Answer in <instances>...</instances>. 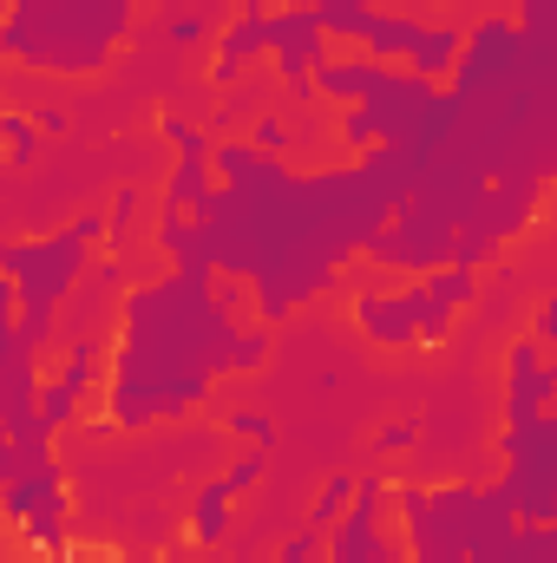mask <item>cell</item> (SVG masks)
<instances>
[{"instance_id": "14", "label": "cell", "mask_w": 557, "mask_h": 563, "mask_svg": "<svg viewBox=\"0 0 557 563\" xmlns=\"http://www.w3.org/2000/svg\"><path fill=\"white\" fill-rule=\"evenodd\" d=\"M466 26L459 20H426L414 40V53H407V73H419V79H433V86H446L452 79V66H459V53H466Z\"/></svg>"}, {"instance_id": "4", "label": "cell", "mask_w": 557, "mask_h": 563, "mask_svg": "<svg viewBox=\"0 0 557 563\" xmlns=\"http://www.w3.org/2000/svg\"><path fill=\"white\" fill-rule=\"evenodd\" d=\"M394 511L407 525L414 563H479L492 538L518 525L492 498V485H394Z\"/></svg>"}, {"instance_id": "40", "label": "cell", "mask_w": 557, "mask_h": 563, "mask_svg": "<svg viewBox=\"0 0 557 563\" xmlns=\"http://www.w3.org/2000/svg\"><path fill=\"white\" fill-rule=\"evenodd\" d=\"M46 563H73V558H66V551H53V558H46Z\"/></svg>"}, {"instance_id": "34", "label": "cell", "mask_w": 557, "mask_h": 563, "mask_svg": "<svg viewBox=\"0 0 557 563\" xmlns=\"http://www.w3.org/2000/svg\"><path fill=\"white\" fill-rule=\"evenodd\" d=\"M374 445H381V452H407V445H419V426L414 420H387L381 432H374Z\"/></svg>"}, {"instance_id": "9", "label": "cell", "mask_w": 557, "mask_h": 563, "mask_svg": "<svg viewBox=\"0 0 557 563\" xmlns=\"http://www.w3.org/2000/svg\"><path fill=\"white\" fill-rule=\"evenodd\" d=\"M381 511H387V478H361V492H354V505H348V518L328 531V558L321 563H381L387 558V531H381Z\"/></svg>"}, {"instance_id": "3", "label": "cell", "mask_w": 557, "mask_h": 563, "mask_svg": "<svg viewBox=\"0 0 557 563\" xmlns=\"http://www.w3.org/2000/svg\"><path fill=\"white\" fill-rule=\"evenodd\" d=\"M112 236V223H106V210H79L66 230H53V236H7L0 243V276L20 288V334L33 341V347H46V328H53V314L73 301V288L92 276V250Z\"/></svg>"}, {"instance_id": "26", "label": "cell", "mask_w": 557, "mask_h": 563, "mask_svg": "<svg viewBox=\"0 0 557 563\" xmlns=\"http://www.w3.org/2000/svg\"><path fill=\"white\" fill-rule=\"evenodd\" d=\"M139 210H144V197L125 184V190L112 197V210H106V223H112V236H106V243H112V256H125V243L139 236V230H132V223H139Z\"/></svg>"}, {"instance_id": "10", "label": "cell", "mask_w": 557, "mask_h": 563, "mask_svg": "<svg viewBox=\"0 0 557 563\" xmlns=\"http://www.w3.org/2000/svg\"><path fill=\"white\" fill-rule=\"evenodd\" d=\"M92 387H99V341L92 334H73V347L59 354V367L46 374V394H40L46 432H66V426L79 420V407H86Z\"/></svg>"}, {"instance_id": "39", "label": "cell", "mask_w": 557, "mask_h": 563, "mask_svg": "<svg viewBox=\"0 0 557 563\" xmlns=\"http://www.w3.org/2000/svg\"><path fill=\"white\" fill-rule=\"evenodd\" d=\"M426 7H446V13H452V7H466V0H426Z\"/></svg>"}, {"instance_id": "29", "label": "cell", "mask_w": 557, "mask_h": 563, "mask_svg": "<svg viewBox=\"0 0 557 563\" xmlns=\"http://www.w3.org/2000/svg\"><path fill=\"white\" fill-rule=\"evenodd\" d=\"M210 26H217V20H210V13H197V7H177V13H171V40H177V46L210 40Z\"/></svg>"}, {"instance_id": "21", "label": "cell", "mask_w": 557, "mask_h": 563, "mask_svg": "<svg viewBox=\"0 0 557 563\" xmlns=\"http://www.w3.org/2000/svg\"><path fill=\"white\" fill-rule=\"evenodd\" d=\"M374 13H381V7H368V0H315L321 33H328V40H348V46H368Z\"/></svg>"}, {"instance_id": "7", "label": "cell", "mask_w": 557, "mask_h": 563, "mask_svg": "<svg viewBox=\"0 0 557 563\" xmlns=\"http://www.w3.org/2000/svg\"><path fill=\"white\" fill-rule=\"evenodd\" d=\"M157 139L177 151V170L164 177V197H157V210H190V217H204L210 210V132L204 125H190V119H177V112H164L157 119Z\"/></svg>"}, {"instance_id": "23", "label": "cell", "mask_w": 557, "mask_h": 563, "mask_svg": "<svg viewBox=\"0 0 557 563\" xmlns=\"http://www.w3.org/2000/svg\"><path fill=\"white\" fill-rule=\"evenodd\" d=\"M40 139H46V132H40V119H33V112H20V106H7V112H0V144H7V170H13V177L40 157Z\"/></svg>"}, {"instance_id": "17", "label": "cell", "mask_w": 557, "mask_h": 563, "mask_svg": "<svg viewBox=\"0 0 557 563\" xmlns=\"http://www.w3.org/2000/svg\"><path fill=\"white\" fill-rule=\"evenodd\" d=\"M66 525H73V492H66V478H59V485H46V492H40V505L26 511L20 538H26L40 558H53V551H66Z\"/></svg>"}, {"instance_id": "35", "label": "cell", "mask_w": 557, "mask_h": 563, "mask_svg": "<svg viewBox=\"0 0 557 563\" xmlns=\"http://www.w3.org/2000/svg\"><path fill=\"white\" fill-rule=\"evenodd\" d=\"M532 334H538L545 347H557V295H545V301H538V314H532Z\"/></svg>"}, {"instance_id": "15", "label": "cell", "mask_w": 557, "mask_h": 563, "mask_svg": "<svg viewBox=\"0 0 557 563\" xmlns=\"http://www.w3.org/2000/svg\"><path fill=\"white\" fill-rule=\"evenodd\" d=\"M492 498H499L518 525H557V485H551V478H538V472L505 465V472H499V485H492Z\"/></svg>"}, {"instance_id": "2", "label": "cell", "mask_w": 557, "mask_h": 563, "mask_svg": "<svg viewBox=\"0 0 557 563\" xmlns=\"http://www.w3.org/2000/svg\"><path fill=\"white\" fill-rule=\"evenodd\" d=\"M139 0H7L0 13V53L20 73H99L132 40Z\"/></svg>"}, {"instance_id": "28", "label": "cell", "mask_w": 557, "mask_h": 563, "mask_svg": "<svg viewBox=\"0 0 557 563\" xmlns=\"http://www.w3.org/2000/svg\"><path fill=\"white\" fill-rule=\"evenodd\" d=\"M321 558H328V538H321L315 525H302V531L282 544V558H276V563H321Z\"/></svg>"}, {"instance_id": "18", "label": "cell", "mask_w": 557, "mask_h": 563, "mask_svg": "<svg viewBox=\"0 0 557 563\" xmlns=\"http://www.w3.org/2000/svg\"><path fill=\"white\" fill-rule=\"evenodd\" d=\"M230 525H237V485L230 478L197 485V498H190V544H223Z\"/></svg>"}, {"instance_id": "20", "label": "cell", "mask_w": 557, "mask_h": 563, "mask_svg": "<svg viewBox=\"0 0 557 563\" xmlns=\"http://www.w3.org/2000/svg\"><path fill=\"white\" fill-rule=\"evenodd\" d=\"M59 478H66V465H59V459H46V465L20 472L13 485H0V511H7V525L20 531V525H26V511L40 505V492H46V485H59Z\"/></svg>"}, {"instance_id": "1", "label": "cell", "mask_w": 557, "mask_h": 563, "mask_svg": "<svg viewBox=\"0 0 557 563\" xmlns=\"http://www.w3.org/2000/svg\"><path fill=\"white\" fill-rule=\"evenodd\" d=\"M270 328L237 321V288H210V276L171 269L164 282H139L119 314L106 420L119 432L190 420L210 400V380L250 374L270 361Z\"/></svg>"}, {"instance_id": "24", "label": "cell", "mask_w": 557, "mask_h": 563, "mask_svg": "<svg viewBox=\"0 0 557 563\" xmlns=\"http://www.w3.org/2000/svg\"><path fill=\"white\" fill-rule=\"evenodd\" d=\"M53 459V432L40 426V432H26V439H7L0 445V485H13L20 472H33V465H46Z\"/></svg>"}, {"instance_id": "5", "label": "cell", "mask_w": 557, "mask_h": 563, "mask_svg": "<svg viewBox=\"0 0 557 563\" xmlns=\"http://www.w3.org/2000/svg\"><path fill=\"white\" fill-rule=\"evenodd\" d=\"M452 223L446 217H433V210H419V203H401L394 210V223L368 243V263L374 269H394V276H433V269H446L452 263Z\"/></svg>"}, {"instance_id": "30", "label": "cell", "mask_w": 557, "mask_h": 563, "mask_svg": "<svg viewBox=\"0 0 557 563\" xmlns=\"http://www.w3.org/2000/svg\"><path fill=\"white\" fill-rule=\"evenodd\" d=\"M452 314H459V308H446V301H433V288H426V314H419V341H433V347H439V341H452Z\"/></svg>"}, {"instance_id": "11", "label": "cell", "mask_w": 557, "mask_h": 563, "mask_svg": "<svg viewBox=\"0 0 557 563\" xmlns=\"http://www.w3.org/2000/svg\"><path fill=\"white\" fill-rule=\"evenodd\" d=\"M270 53V13H237L223 33H217V53H210V86H237L256 59Z\"/></svg>"}, {"instance_id": "32", "label": "cell", "mask_w": 557, "mask_h": 563, "mask_svg": "<svg viewBox=\"0 0 557 563\" xmlns=\"http://www.w3.org/2000/svg\"><path fill=\"white\" fill-rule=\"evenodd\" d=\"M250 144H256V151H270V157H288V125H282V119H270V112H256Z\"/></svg>"}, {"instance_id": "8", "label": "cell", "mask_w": 557, "mask_h": 563, "mask_svg": "<svg viewBox=\"0 0 557 563\" xmlns=\"http://www.w3.org/2000/svg\"><path fill=\"white\" fill-rule=\"evenodd\" d=\"M419 314H426V276L401 282V288H354V328L374 347H414Z\"/></svg>"}, {"instance_id": "36", "label": "cell", "mask_w": 557, "mask_h": 563, "mask_svg": "<svg viewBox=\"0 0 557 563\" xmlns=\"http://www.w3.org/2000/svg\"><path fill=\"white\" fill-rule=\"evenodd\" d=\"M33 119H40V132H46V139H66V132H73V119H66L59 106H46V112H33Z\"/></svg>"}, {"instance_id": "25", "label": "cell", "mask_w": 557, "mask_h": 563, "mask_svg": "<svg viewBox=\"0 0 557 563\" xmlns=\"http://www.w3.org/2000/svg\"><path fill=\"white\" fill-rule=\"evenodd\" d=\"M426 288H433V301H446V308H472V295H479V269L446 263V269L426 276Z\"/></svg>"}, {"instance_id": "19", "label": "cell", "mask_w": 557, "mask_h": 563, "mask_svg": "<svg viewBox=\"0 0 557 563\" xmlns=\"http://www.w3.org/2000/svg\"><path fill=\"white\" fill-rule=\"evenodd\" d=\"M419 26L426 20H407V13H374V26H368V59H381V66H407V53H414V40H419Z\"/></svg>"}, {"instance_id": "27", "label": "cell", "mask_w": 557, "mask_h": 563, "mask_svg": "<svg viewBox=\"0 0 557 563\" xmlns=\"http://www.w3.org/2000/svg\"><path fill=\"white\" fill-rule=\"evenodd\" d=\"M223 426H230L237 439H250V445H276V420H270L263 407H230Z\"/></svg>"}, {"instance_id": "16", "label": "cell", "mask_w": 557, "mask_h": 563, "mask_svg": "<svg viewBox=\"0 0 557 563\" xmlns=\"http://www.w3.org/2000/svg\"><path fill=\"white\" fill-rule=\"evenodd\" d=\"M557 400V361L545 354L538 367L525 374H505V426H525V420H545Z\"/></svg>"}, {"instance_id": "12", "label": "cell", "mask_w": 557, "mask_h": 563, "mask_svg": "<svg viewBox=\"0 0 557 563\" xmlns=\"http://www.w3.org/2000/svg\"><path fill=\"white\" fill-rule=\"evenodd\" d=\"M387 79H394V66H381V59H368V53H348V59H328V66L315 73V99L354 112V106H368Z\"/></svg>"}, {"instance_id": "37", "label": "cell", "mask_w": 557, "mask_h": 563, "mask_svg": "<svg viewBox=\"0 0 557 563\" xmlns=\"http://www.w3.org/2000/svg\"><path fill=\"white\" fill-rule=\"evenodd\" d=\"M282 7H295V0H243V13H282Z\"/></svg>"}, {"instance_id": "33", "label": "cell", "mask_w": 557, "mask_h": 563, "mask_svg": "<svg viewBox=\"0 0 557 563\" xmlns=\"http://www.w3.org/2000/svg\"><path fill=\"white\" fill-rule=\"evenodd\" d=\"M538 361H545V341H538V334H518L512 354H505V374H525V367H538Z\"/></svg>"}, {"instance_id": "38", "label": "cell", "mask_w": 557, "mask_h": 563, "mask_svg": "<svg viewBox=\"0 0 557 563\" xmlns=\"http://www.w3.org/2000/svg\"><path fill=\"white\" fill-rule=\"evenodd\" d=\"M132 563H197L190 551H157V558H132Z\"/></svg>"}, {"instance_id": "31", "label": "cell", "mask_w": 557, "mask_h": 563, "mask_svg": "<svg viewBox=\"0 0 557 563\" xmlns=\"http://www.w3.org/2000/svg\"><path fill=\"white\" fill-rule=\"evenodd\" d=\"M518 26L538 40H557V0H518Z\"/></svg>"}, {"instance_id": "6", "label": "cell", "mask_w": 557, "mask_h": 563, "mask_svg": "<svg viewBox=\"0 0 557 563\" xmlns=\"http://www.w3.org/2000/svg\"><path fill=\"white\" fill-rule=\"evenodd\" d=\"M328 33H321V20H315V0H295V7H282L270 13V59H276L282 86H288V99L295 106H315V73L328 66Z\"/></svg>"}, {"instance_id": "22", "label": "cell", "mask_w": 557, "mask_h": 563, "mask_svg": "<svg viewBox=\"0 0 557 563\" xmlns=\"http://www.w3.org/2000/svg\"><path fill=\"white\" fill-rule=\"evenodd\" d=\"M354 492H361V478H354V472H328V478H321V492H315V505H308V525H315V531L328 538V531H335V525L348 518Z\"/></svg>"}, {"instance_id": "13", "label": "cell", "mask_w": 557, "mask_h": 563, "mask_svg": "<svg viewBox=\"0 0 557 563\" xmlns=\"http://www.w3.org/2000/svg\"><path fill=\"white\" fill-rule=\"evenodd\" d=\"M151 236H157V256H164L171 269L217 276V256H210V230H204V217H190V210H157Z\"/></svg>"}]
</instances>
